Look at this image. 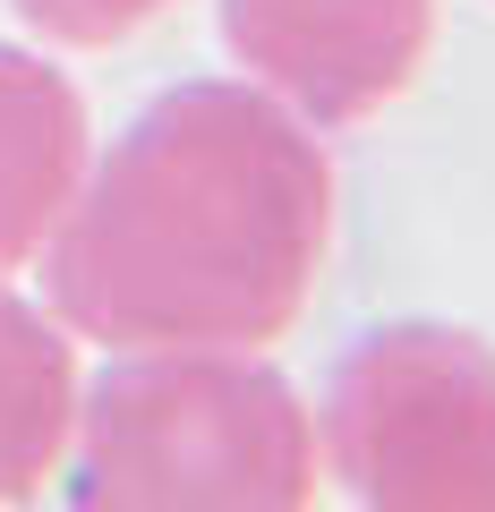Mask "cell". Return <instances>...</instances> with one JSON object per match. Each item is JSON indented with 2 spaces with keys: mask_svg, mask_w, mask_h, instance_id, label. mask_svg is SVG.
<instances>
[{
  "mask_svg": "<svg viewBox=\"0 0 495 512\" xmlns=\"http://www.w3.org/2000/svg\"><path fill=\"white\" fill-rule=\"evenodd\" d=\"M333 248V163L257 77L163 86L43 239V308L94 350H274Z\"/></svg>",
  "mask_w": 495,
  "mask_h": 512,
  "instance_id": "cell-1",
  "label": "cell"
},
{
  "mask_svg": "<svg viewBox=\"0 0 495 512\" xmlns=\"http://www.w3.org/2000/svg\"><path fill=\"white\" fill-rule=\"evenodd\" d=\"M316 487V410L265 350H111L77 384L69 504L86 512H299Z\"/></svg>",
  "mask_w": 495,
  "mask_h": 512,
  "instance_id": "cell-2",
  "label": "cell"
},
{
  "mask_svg": "<svg viewBox=\"0 0 495 512\" xmlns=\"http://www.w3.org/2000/svg\"><path fill=\"white\" fill-rule=\"evenodd\" d=\"M316 453L367 512H495V342L393 316L333 359Z\"/></svg>",
  "mask_w": 495,
  "mask_h": 512,
  "instance_id": "cell-3",
  "label": "cell"
},
{
  "mask_svg": "<svg viewBox=\"0 0 495 512\" xmlns=\"http://www.w3.org/2000/svg\"><path fill=\"white\" fill-rule=\"evenodd\" d=\"M239 77L308 128H359L419 86L436 52V0H214Z\"/></svg>",
  "mask_w": 495,
  "mask_h": 512,
  "instance_id": "cell-4",
  "label": "cell"
},
{
  "mask_svg": "<svg viewBox=\"0 0 495 512\" xmlns=\"http://www.w3.org/2000/svg\"><path fill=\"white\" fill-rule=\"evenodd\" d=\"M86 163H94V128L69 69L0 43V282L43 256Z\"/></svg>",
  "mask_w": 495,
  "mask_h": 512,
  "instance_id": "cell-5",
  "label": "cell"
},
{
  "mask_svg": "<svg viewBox=\"0 0 495 512\" xmlns=\"http://www.w3.org/2000/svg\"><path fill=\"white\" fill-rule=\"evenodd\" d=\"M77 427V333L52 308L0 291V504L43 495Z\"/></svg>",
  "mask_w": 495,
  "mask_h": 512,
  "instance_id": "cell-6",
  "label": "cell"
},
{
  "mask_svg": "<svg viewBox=\"0 0 495 512\" xmlns=\"http://www.w3.org/2000/svg\"><path fill=\"white\" fill-rule=\"evenodd\" d=\"M171 0H18V18L35 26L43 43L60 52H111V43H129L137 26H154Z\"/></svg>",
  "mask_w": 495,
  "mask_h": 512,
  "instance_id": "cell-7",
  "label": "cell"
}]
</instances>
